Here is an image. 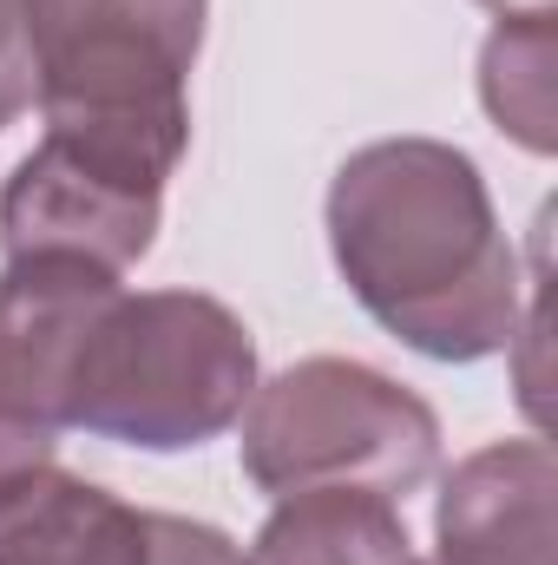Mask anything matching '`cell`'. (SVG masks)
<instances>
[{"label":"cell","mask_w":558,"mask_h":565,"mask_svg":"<svg viewBox=\"0 0 558 565\" xmlns=\"http://www.w3.org/2000/svg\"><path fill=\"white\" fill-rule=\"evenodd\" d=\"M408 565H440V559H408Z\"/></svg>","instance_id":"5bb4252c"},{"label":"cell","mask_w":558,"mask_h":565,"mask_svg":"<svg viewBox=\"0 0 558 565\" xmlns=\"http://www.w3.org/2000/svg\"><path fill=\"white\" fill-rule=\"evenodd\" d=\"M164 224V191L112 178L106 164L40 139L0 184V257H79L126 277L151 257Z\"/></svg>","instance_id":"5b68a950"},{"label":"cell","mask_w":558,"mask_h":565,"mask_svg":"<svg viewBox=\"0 0 558 565\" xmlns=\"http://www.w3.org/2000/svg\"><path fill=\"white\" fill-rule=\"evenodd\" d=\"M33 113V0H0V126Z\"/></svg>","instance_id":"8fae6325"},{"label":"cell","mask_w":558,"mask_h":565,"mask_svg":"<svg viewBox=\"0 0 558 565\" xmlns=\"http://www.w3.org/2000/svg\"><path fill=\"white\" fill-rule=\"evenodd\" d=\"M486 13H500V20H513V13H552V0H480Z\"/></svg>","instance_id":"4fadbf2b"},{"label":"cell","mask_w":558,"mask_h":565,"mask_svg":"<svg viewBox=\"0 0 558 565\" xmlns=\"http://www.w3.org/2000/svg\"><path fill=\"white\" fill-rule=\"evenodd\" d=\"M211 0H33V113L46 139L164 191L191 151V66Z\"/></svg>","instance_id":"7a4b0ae2"},{"label":"cell","mask_w":558,"mask_h":565,"mask_svg":"<svg viewBox=\"0 0 558 565\" xmlns=\"http://www.w3.org/2000/svg\"><path fill=\"white\" fill-rule=\"evenodd\" d=\"M558 460L539 434L486 440L440 473L433 559L440 565H552Z\"/></svg>","instance_id":"52a82bcc"},{"label":"cell","mask_w":558,"mask_h":565,"mask_svg":"<svg viewBox=\"0 0 558 565\" xmlns=\"http://www.w3.org/2000/svg\"><path fill=\"white\" fill-rule=\"evenodd\" d=\"M558 7L513 13L480 46V106L486 119L533 158L558 151Z\"/></svg>","instance_id":"9c48e42d"},{"label":"cell","mask_w":558,"mask_h":565,"mask_svg":"<svg viewBox=\"0 0 558 565\" xmlns=\"http://www.w3.org/2000/svg\"><path fill=\"white\" fill-rule=\"evenodd\" d=\"M126 282L79 257H13L0 270V415L66 434L79 342Z\"/></svg>","instance_id":"8992f818"},{"label":"cell","mask_w":558,"mask_h":565,"mask_svg":"<svg viewBox=\"0 0 558 565\" xmlns=\"http://www.w3.org/2000/svg\"><path fill=\"white\" fill-rule=\"evenodd\" d=\"M329 257L348 296L427 362L506 355L526 277L486 171L447 139H375L329 178Z\"/></svg>","instance_id":"6da1fadb"},{"label":"cell","mask_w":558,"mask_h":565,"mask_svg":"<svg viewBox=\"0 0 558 565\" xmlns=\"http://www.w3.org/2000/svg\"><path fill=\"white\" fill-rule=\"evenodd\" d=\"M237 447L250 487L270 500L355 487L401 507L440 473V415L355 355H302L257 382Z\"/></svg>","instance_id":"277c9868"},{"label":"cell","mask_w":558,"mask_h":565,"mask_svg":"<svg viewBox=\"0 0 558 565\" xmlns=\"http://www.w3.org/2000/svg\"><path fill=\"white\" fill-rule=\"evenodd\" d=\"M53 447H60V434H46V427H26V422H13V415H0V493H7L20 473L46 467V460H53Z\"/></svg>","instance_id":"7c38bea8"},{"label":"cell","mask_w":558,"mask_h":565,"mask_svg":"<svg viewBox=\"0 0 558 565\" xmlns=\"http://www.w3.org/2000/svg\"><path fill=\"white\" fill-rule=\"evenodd\" d=\"M73 565H244V546L211 520L151 513V507H126L119 493H106Z\"/></svg>","instance_id":"30bf717a"},{"label":"cell","mask_w":558,"mask_h":565,"mask_svg":"<svg viewBox=\"0 0 558 565\" xmlns=\"http://www.w3.org/2000/svg\"><path fill=\"white\" fill-rule=\"evenodd\" d=\"M415 540L395 500L355 487L289 493L257 526L244 565H408Z\"/></svg>","instance_id":"ba28073f"},{"label":"cell","mask_w":558,"mask_h":565,"mask_svg":"<svg viewBox=\"0 0 558 565\" xmlns=\"http://www.w3.org/2000/svg\"><path fill=\"white\" fill-rule=\"evenodd\" d=\"M257 382V342L230 302L204 289H119L79 342L66 427L139 454H191L244 422Z\"/></svg>","instance_id":"3957f363"}]
</instances>
